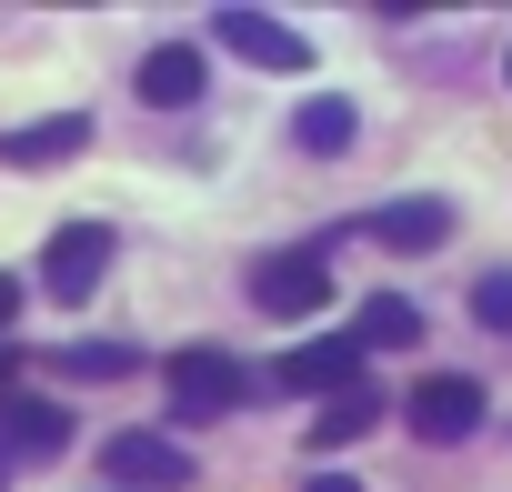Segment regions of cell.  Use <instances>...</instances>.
<instances>
[{
    "instance_id": "14",
    "label": "cell",
    "mask_w": 512,
    "mask_h": 492,
    "mask_svg": "<svg viewBox=\"0 0 512 492\" xmlns=\"http://www.w3.org/2000/svg\"><path fill=\"white\" fill-rule=\"evenodd\" d=\"M372 412H382L372 392H332V402H322V422H312V452H342L352 432H372Z\"/></svg>"
},
{
    "instance_id": "13",
    "label": "cell",
    "mask_w": 512,
    "mask_h": 492,
    "mask_svg": "<svg viewBox=\"0 0 512 492\" xmlns=\"http://www.w3.org/2000/svg\"><path fill=\"white\" fill-rule=\"evenodd\" d=\"M352 342H362V352H402V342H422V312H412L402 292H382V302L362 312V332H352Z\"/></svg>"
},
{
    "instance_id": "15",
    "label": "cell",
    "mask_w": 512,
    "mask_h": 492,
    "mask_svg": "<svg viewBox=\"0 0 512 492\" xmlns=\"http://www.w3.org/2000/svg\"><path fill=\"white\" fill-rule=\"evenodd\" d=\"M61 372H81V382H111V372H131V342H71V352H51Z\"/></svg>"
},
{
    "instance_id": "7",
    "label": "cell",
    "mask_w": 512,
    "mask_h": 492,
    "mask_svg": "<svg viewBox=\"0 0 512 492\" xmlns=\"http://www.w3.org/2000/svg\"><path fill=\"white\" fill-rule=\"evenodd\" d=\"M412 432H432V442H462V432H482V382H462V372H432V382L412 392Z\"/></svg>"
},
{
    "instance_id": "17",
    "label": "cell",
    "mask_w": 512,
    "mask_h": 492,
    "mask_svg": "<svg viewBox=\"0 0 512 492\" xmlns=\"http://www.w3.org/2000/svg\"><path fill=\"white\" fill-rule=\"evenodd\" d=\"M21 322V272H0V332Z\"/></svg>"
},
{
    "instance_id": "6",
    "label": "cell",
    "mask_w": 512,
    "mask_h": 492,
    "mask_svg": "<svg viewBox=\"0 0 512 492\" xmlns=\"http://www.w3.org/2000/svg\"><path fill=\"white\" fill-rule=\"evenodd\" d=\"M322 292H332V262H322V252H282V262H262V272H251V302H262V312H282V322H302Z\"/></svg>"
},
{
    "instance_id": "3",
    "label": "cell",
    "mask_w": 512,
    "mask_h": 492,
    "mask_svg": "<svg viewBox=\"0 0 512 492\" xmlns=\"http://www.w3.org/2000/svg\"><path fill=\"white\" fill-rule=\"evenodd\" d=\"M211 31L251 61V71H302L312 61V41L292 31V21H272V11H241V0H221V11H211Z\"/></svg>"
},
{
    "instance_id": "11",
    "label": "cell",
    "mask_w": 512,
    "mask_h": 492,
    "mask_svg": "<svg viewBox=\"0 0 512 492\" xmlns=\"http://www.w3.org/2000/svg\"><path fill=\"white\" fill-rule=\"evenodd\" d=\"M0 442H11V452H61V442H71V412L11 392V402H0Z\"/></svg>"
},
{
    "instance_id": "5",
    "label": "cell",
    "mask_w": 512,
    "mask_h": 492,
    "mask_svg": "<svg viewBox=\"0 0 512 492\" xmlns=\"http://www.w3.org/2000/svg\"><path fill=\"white\" fill-rule=\"evenodd\" d=\"M362 362H372V352H362L352 332H322V342L282 352V362H272V382H282V392H362Z\"/></svg>"
},
{
    "instance_id": "9",
    "label": "cell",
    "mask_w": 512,
    "mask_h": 492,
    "mask_svg": "<svg viewBox=\"0 0 512 492\" xmlns=\"http://www.w3.org/2000/svg\"><path fill=\"white\" fill-rule=\"evenodd\" d=\"M81 141H91V121H81V111H51V121H31V131H0V161L31 171V161H71Z\"/></svg>"
},
{
    "instance_id": "8",
    "label": "cell",
    "mask_w": 512,
    "mask_h": 492,
    "mask_svg": "<svg viewBox=\"0 0 512 492\" xmlns=\"http://www.w3.org/2000/svg\"><path fill=\"white\" fill-rule=\"evenodd\" d=\"M372 241H382V252H442V241H452V211H442V201H382V211H372Z\"/></svg>"
},
{
    "instance_id": "2",
    "label": "cell",
    "mask_w": 512,
    "mask_h": 492,
    "mask_svg": "<svg viewBox=\"0 0 512 492\" xmlns=\"http://www.w3.org/2000/svg\"><path fill=\"white\" fill-rule=\"evenodd\" d=\"M101 472L121 492H181L191 482V452H171V432H111L101 442Z\"/></svg>"
},
{
    "instance_id": "1",
    "label": "cell",
    "mask_w": 512,
    "mask_h": 492,
    "mask_svg": "<svg viewBox=\"0 0 512 492\" xmlns=\"http://www.w3.org/2000/svg\"><path fill=\"white\" fill-rule=\"evenodd\" d=\"M241 392H251V382H241V362H231V352H211V342L171 362V412H181V422H221V412H241Z\"/></svg>"
},
{
    "instance_id": "4",
    "label": "cell",
    "mask_w": 512,
    "mask_h": 492,
    "mask_svg": "<svg viewBox=\"0 0 512 492\" xmlns=\"http://www.w3.org/2000/svg\"><path fill=\"white\" fill-rule=\"evenodd\" d=\"M101 272H111V231H101V221H61L51 252H41V282H51L61 302H91Z\"/></svg>"
},
{
    "instance_id": "16",
    "label": "cell",
    "mask_w": 512,
    "mask_h": 492,
    "mask_svg": "<svg viewBox=\"0 0 512 492\" xmlns=\"http://www.w3.org/2000/svg\"><path fill=\"white\" fill-rule=\"evenodd\" d=\"M472 322L482 332H512V272H482L472 282Z\"/></svg>"
},
{
    "instance_id": "10",
    "label": "cell",
    "mask_w": 512,
    "mask_h": 492,
    "mask_svg": "<svg viewBox=\"0 0 512 492\" xmlns=\"http://www.w3.org/2000/svg\"><path fill=\"white\" fill-rule=\"evenodd\" d=\"M141 101H151V111H191V101H201V51L161 41V51L141 61Z\"/></svg>"
},
{
    "instance_id": "19",
    "label": "cell",
    "mask_w": 512,
    "mask_h": 492,
    "mask_svg": "<svg viewBox=\"0 0 512 492\" xmlns=\"http://www.w3.org/2000/svg\"><path fill=\"white\" fill-rule=\"evenodd\" d=\"M0 372H11V352H0Z\"/></svg>"
},
{
    "instance_id": "12",
    "label": "cell",
    "mask_w": 512,
    "mask_h": 492,
    "mask_svg": "<svg viewBox=\"0 0 512 492\" xmlns=\"http://www.w3.org/2000/svg\"><path fill=\"white\" fill-rule=\"evenodd\" d=\"M352 131H362V121H352V101H342V91L302 101V121H292V141H302L312 161H342V151H352Z\"/></svg>"
},
{
    "instance_id": "18",
    "label": "cell",
    "mask_w": 512,
    "mask_h": 492,
    "mask_svg": "<svg viewBox=\"0 0 512 492\" xmlns=\"http://www.w3.org/2000/svg\"><path fill=\"white\" fill-rule=\"evenodd\" d=\"M302 492H362V482H352V472H312Z\"/></svg>"
}]
</instances>
